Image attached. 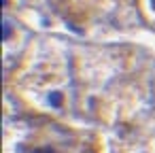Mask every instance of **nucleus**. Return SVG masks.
<instances>
[{
	"label": "nucleus",
	"mask_w": 155,
	"mask_h": 153,
	"mask_svg": "<svg viewBox=\"0 0 155 153\" xmlns=\"http://www.w3.org/2000/svg\"><path fill=\"white\" fill-rule=\"evenodd\" d=\"M32 153H55V149H53V147H47V145H45V147H36V149H34Z\"/></svg>",
	"instance_id": "nucleus-3"
},
{
	"label": "nucleus",
	"mask_w": 155,
	"mask_h": 153,
	"mask_svg": "<svg viewBox=\"0 0 155 153\" xmlns=\"http://www.w3.org/2000/svg\"><path fill=\"white\" fill-rule=\"evenodd\" d=\"M140 7H142V15L144 19L155 26V0H140Z\"/></svg>",
	"instance_id": "nucleus-1"
},
{
	"label": "nucleus",
	"mask_w": 155,
	"mask_h": 153,
	"mask_svg": "<svg viewBox=\"0 0 155 153\" xmlns=\"http://www.w3.org/2000/svg\"><path fill=\"white\" fill-rule=\"evenodd\" d=\"M62 94L60 91H51V94H47V104L51 106V108H60L62 106Z\"/></svg>",
	"instance_id": "nucleus-2"
},
{
	"label": "nucleus",
	"mask_w": 155,
	"mask_h": 153,
	"mask_svg": "<svg viewBox=\"0 0 155 153\" xmlns=\"http://www.w3.org/2000/svg\"><path fill=\"white\" fill-rule=\"evenodd\" d=\"M9 32H11L9 22H5V24H2V41H7V38H9Z\"/></svg>",
	"instance_id": "nucleus-4"
}]
</instances>
